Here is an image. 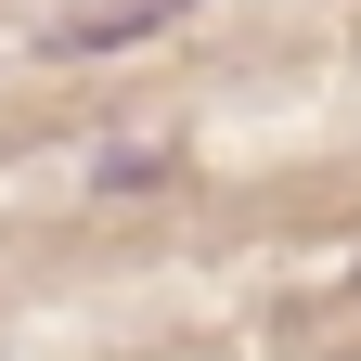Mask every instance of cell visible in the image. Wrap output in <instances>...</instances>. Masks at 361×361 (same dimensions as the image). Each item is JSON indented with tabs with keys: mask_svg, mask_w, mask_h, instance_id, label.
<instances>
[{
	"mask_svg": "<svg viewBox=\"0 0 361 361\" xmlns=\"http://www.w3.org/2000/svg\"><path fill=\"white\" fill-rule=\"evenodd\" d=\"M180 0H104V13H78V26H52V52H116V39H142V26H168Z\"/></svg>",
	"mask_w": 361,
	"mask_h": 361,
	"instance_id": "cell-1",
	"label": "cell"
}]
</instances>
